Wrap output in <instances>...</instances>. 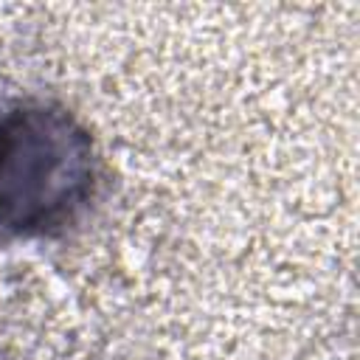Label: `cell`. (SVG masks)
<instances>
[{
	"label": "cell",
	"mask_w": 360,
	"mask_h": 360,
	"mask_svg": "<svg viewBox=\"0 0 360 360\" xmlns=\"http://www.w3.org/2000/svg\"><path fill=\"white\" fill-rule=\"evenodd\" d=\"M93 143L62 107L25 101L0 115V228L51 233L90 200Z\"/></svg>",
	"instance_id": "obj_1"
}]
</instances>
